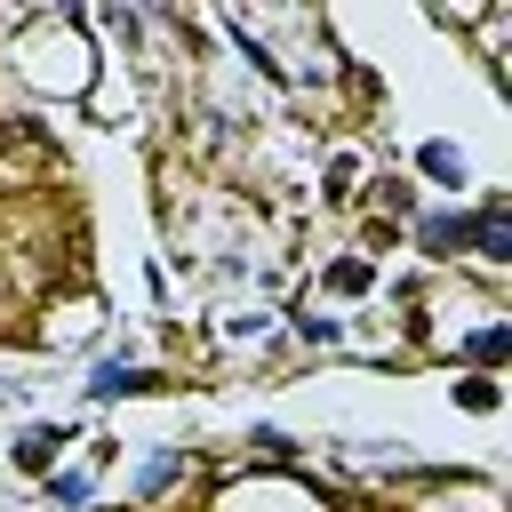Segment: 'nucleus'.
Listing matches in <instances>:
<instances>
[{
  "label": "nucleus",
  "instance_id": "1",
  "mask_svg": "<svg viewBox=\"0 0 512 512\" xmlns=\"http://www.w3.org/2000/svg\"><path fill=\"white\" fill-rule=\"evenodd\" d=\"M136 384H152V376H144V368H120V360L96 368V392H104V400H112V392H136Z\"/></svg>",
  "mask_w": 512,
  "mask_h": 512
},
{
  "label": "nucleus",
  "instance_id": "2",
  "mask_svg": "<svg viewBox=\"0 0 512 512\" xmlns=\"http://www.w3.org/2000/svg\"><path fill=\"white\" fill-rule=\"evenodd\" d=\"M56 448H64L56 432H24V448H16V464H32V472H40V464H56Z\"/></svg>",
  "mask_w": 512,
  "mask_h": 512
},
{
  "label": "nucleus",
  "instance_id": "3",
  "mask_svg": "<svg viewBox=\"0 0 512 512\" xmlns=\"http://www.w3.org/2000/svg\"><path fill=\"white\" fill-rule=\"evenodd\" d=\"M424 168H432V176H448V184H456V176H464V160H456V152H448V144H424Z\"/></svg>",
  "mask_w": 512,
  "mask_h": 512
},
{
  "label": "nucleus",
  "instance_id": "4",
  "mask_svg": "<svg viewBox=\"0 0 512 512\" xmlns=\"http://www.w3.org/2000/svg\"><path fill=\"white\" fill-rule=\"evenodd\" d=\"M168 472H176V456H152V464L136 472V496H152V488H168Z\"/></svg>",
  "mask_w": 512,
  "mask_h": 512
}]
</instances>
